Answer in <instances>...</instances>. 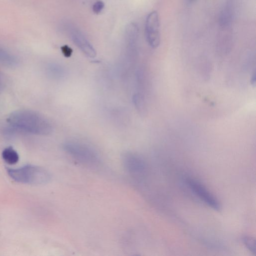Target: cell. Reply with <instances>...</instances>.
Here are the masks:
<instances>
[{
  "instance_id": "4fadbf2b",
  "label": "cell",
  "mask_w": 256,
  "mask_h": 256,
  "mask_svg": "<svg viewBox=\"0 0 256 256\" xmlns=\"http://www.w3.org/2000/svg\"><path fill=\"white\" fill-rule=\"evenodd\" d=\"M61 50L65 57L69 58L72 53V50L68 45H64L61 47Z\"/></svg>"
},
{
  "instance_id": "3957f363",
  "label": "cell",
  "mask_w": 256,
  "mask_h": 256,
  "mask_svg": "<svg viewBox=\"0 0 256 256\" xmlns=\"http://www.w3.org/2000/svg\"><path fill=\"white\" fill-rule=\"evenodd\" d=\"M63 148L71 158L82 164L94 166L100 161L97 152L85 144L74 141L66 142L64 144Z\"/></svg>"
},
{
  "instance_id": "52a82bcc",
  "label": "cell",
  "mask_w": 256,
  "mask_h": 256,
  "mask_svg": "<svg viewBox=\"0 0 256 256\" xmlns=\"http://www.w3.org/2000/svg\"><path fill=\"white\" fill-rule=\"evenodd\" d=\"M72 39L75 44L88 57L94 58L96 55L94 48L90 42L80 34L74 32Z\"/></svg>"
},
{
  "instance_id": "7a4b0ae2",
  "label": "cell",
  "mask_w": 256,
  "mask_h": 256,
  "mask_svg": "<svg viewBox=\"0 0 256 256\" xmlns=\"http://www.w3.org/2000/svg\"><path fill=\"white\" fill-rule=\"evenodd\" d=\"M11 122L16 126L34 132L48 134L52 131V126L44 118L36 114L20 112L12 114Z\"/></svg>"
},
{
  "instance_id": "8992f818",
  "label": "cell",
  "mask_w": 256,
  "mask_h": 256,
  "mask_svg": "<svg viewBox=\"0 0 256 256\" xmlns=\"http://www.w3.org/2000/svg\"><path fill=\"white\" fill-rule=\"evenodd\" d=\"M186 183L191 190L210 208L217 211L220 210L219 202L202 184L190 178L186 179Z\"/></svg>"
},
{
  "instance_id": "8fae6325",
  "label": "cell",
  "mask_w": 256,
  "mask_h": 256,
  "mask_svg": "<svg viewBox=\"0 0 256 256\" xmlns=\"http://www.w3.org/2000/svg\"><path fill=\"white\" fill-rule=\"evenodd\" d=\"M133 102L136 109L140 112L144 110V98L140 94H136L133 96Z\"/></svg>"
},
{
  "instance_id": "6da1fadb",
  "label": "cell",
  "mask_w": 256,
  "mask_h": 256,
  "mask_svg": "<svg viewBox=\"0 0 256 256\" xmlns=\"http://www.w3.org/2000/svg\"><path fill=\"white\" fill-rule=\"evenodd\" d=\"M8 174L15 181L28 184H42L51 179L50 172L38 166L28 165L16 169H9Z\"/></svg>"
},
{
  "instance_id": "5bb4252c",
  "label": "cell",
  "mask_w": 256,
  "mask_h": 256,
  "mask_svg": "<svg viewBox=\"0 0 256 256\" xmlns=\"http://www.w3.org/2000/svg\"><path fill=\"white\" fill-rule=\"evenodd\" d=\"M250 82L252 85L255 86L256 84V74L255 72L252 74Z\"/></svg>"
},
{
  "instance_id": "ba28073f",
  "label": "cell",
  "mask_w": 256,
  "mask_h": 256,
  "mask_svg": "<svg viewBox=\"0 0 256 256\" xmlns=\"http://www.w3.org/2000/svg\"><path fill=\"white\" fill-rule=\"evenodd\" d=\"M233 17V6L231 2H227L221 10L219 17L220 26L222 28L229 26Z\"/></svg>"
},
{
  "instance_id": "30bf717a",
  "label": "cell",
  "mask_w": 256,
  "mask_h": 256,
  "mask_svg": "<svg viewBox=\"0 0 256 256\" xmlns=\"http://www.w3.org/2000/svg\"><path fill=\"white\" fill-rule=\"evenodd\" d=\"M242 242L247 248L255 254H256V242L255 239L250 236H244L242 238Z\"/></svg>"
},
{
  "instance_id": "277c9868",
  "label": "cell",
  "mask_w": 256,
  "mask_h": 256,
  "mask_svg": "<svg viewBox=\"0 0 256 256\" xmlns=\"http://www.w3.org/2000/svg\"><path fill=\"white\" fill-rule=\"evenodd\" d=\"M160 26L158 12L153 11L150 13L146 20L145 33L147 42L152 48H156L160 44Z\"/></svg>"
},
{
  "instance_id": "5b68a950",
  "label": "cell",
  "mask_w": 256,
  "mask_h": 256,
  "mask_svg": "<svg viewBox=\"0 0 256 256\" xmlns=\"http://www.w3.org/2000/svg\"><path fill=\"white\" fill-rule=\"evenodd\" d=\"M122 162L124 169L131 176L141 174L146 168V162L143 158L132 152H126L122 154Z\"/></svg>"
},
{
  "instance_id": "9a60e30c",
  "label": "cell",
  "mask_w": 256,
  "mask_h": 256,
  "mask_svg": "<svg viewBox=\"0 0 256 256\" xmlns=\"http://www.w3.org/2000/svg\"><path fill=\"white\" fill-rule=\"evenodd\" d=\"M190 4L196 2V0H186Z\"/></svg>"
},
{
  "instance_id": "7c38bea8",
  "label": "cell",
  "mask_w": 256,
  "mask_h": 256,
  "mask_svg": "<svg viewBox=\"0 0 256 256\" xmlns=\"http://www.w3.org/2000/svg\"><path fill=\"white\" fill-rule=\"evenodd\" d=\"M104 7V4L102 1L98 0L92 6V10L96 14H100Z\"/></svg>"
},
{
  "instance_id": "9c48e42d",
  "label": "cell",
  "mask_w": 256,
  "mask_h": 256,
  "mask_svg": "<svg viewBox=\"0 0 256 256\" xmlns=\"http://www.w3.org/2000/svg\"><path fill=\"white\" fill-rule=\"evenodd\" d=\"M2 157L4 160L10 164H16L19 160L18 154L12 147L6 148L2 151Z\"/></svg>"
}]
</instances>
